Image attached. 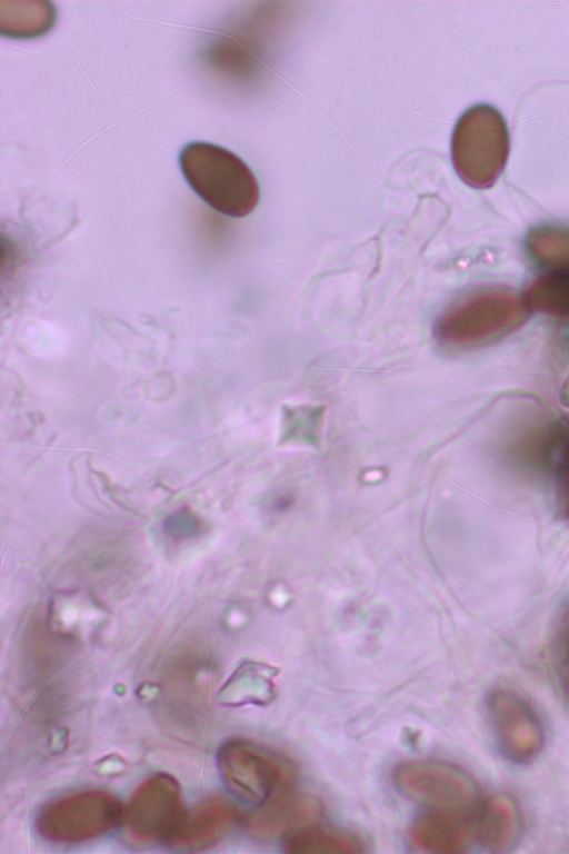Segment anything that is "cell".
<instances>
[{
    "instance_id": "cell-14",
    "label": "cell",
    "mask_w": 569,
    "mask_h": 854,
    "mask_svg": "<svg viewBox=\"0 0 569 854\" xmlns=\"http://www.w3.org/2000/svg\"><path fill=\"white\" fill-rule=\"evenodd\" d=\"M251 820V828L262 835H272L311 822L318 813L315 803L302 798H281Z\"/></svg>"
},
{
    "instance_id": "cell-20",
    "label": "cell",
    "mask_w": 569,
    "mask_h": 854,
    "mask_svg": "<svg viewBox=\"0 0 569 854\" xmlns=\"http://www.w3.org/2000/svg\"><path fill=\"white\" fill-rule=\"evenodd\" d=\"M563 638H565V643H566V646H567V649H568V654H569V614H568L567 619L565 622Z\"/></svg>"
},
{
    "instance_id": "cell-16",
    "label": "cell",
    "mask_w": 569,
    "mask_h": 854,
    "mask_svg": "<svg viewBox=\"0 0 569 854\" xmlns=\"http://www.w3.org/2000/svg\"><path fill=\"white\" fill-rule=\"evenodd\" d=\"M269 676L270 674L261 666H243L222 689V701L230 704L263 701L272 692Z\"/></svg>"
},
{
    "instance_id": "cell-12",
    "label": "cell",
    "mask_w": 569,
    "mask_h": 854,
    "mask_svg": "<svg viewBox=\"0 0 569 854\" xmlns=\"http://www.w3.org/2000/svg\"><path fill=\"white\" fill-rule=\"evenodd\" d=\"M56 22V10L48 1H0V32L4 37L29 39L47 33Z\"/></svg>"
},
{
    "instance_id": "cell-6",
    "label": "cell",
    "mask_w": 569,
    "mask_h": 854,
    "mask_svg": "<svg viewBox=\"0 0 569 854\" xmlns=\"http://www.w3.org/2000/svg\"><path fill=\"white\" fill-rule=\"evenodd\" d=\"M120 802L101 791H84L56 798L43 806L39 832L59 843H77L97 837L112 828L123 816Z\"/></svg>"
},
{
    "instance_id": "cell-2",
    "label": "cell",
    "mask_w": 569,
    "mask_h": 854,
    "mask_svg": "<svg viewBox=\"0 0 569 854\" xmlns=\"http://www.w3.org/2000/svg\"><path fill=\"white\" fill-rule=\"evenodd\" d=\"M525 318V305L510 290L486 288L451 305L438 318L435 332L443 344L468 347L499 337Z\"/></svg>"
},
{
    "instance_id": "cell-18",
    "label": "cell",
    "mask_w": 569,
    "mask_h": 854,
    "mask_svg": "<svg viewBox=\"0 0 569 854\" xmlns=\"http://www.w3.org/2000/svg\"><path fill=\"white\" fill-rule=\"evenodd\" d=\"M552 441L559 505L562 514L569 518V429L562 428L555 434Z\"/></svg>"
},
{
    "instance_id": "cell-9",
    "label": "cell",
    "mask_w": 569,
    "mask_h": 854,
    "mask_svg": "<svg viewBox=\"0 0 569 854\" xmlns=\"http://www.w3.org/2000/svg\"><path fill=\"white\" fill-rule=\"evenodd\" d=\"M479 817L436 812L420 818L413 826L417 846L432 853L451 854L465 851L478 838Z\"/></svg>"
},
{
    "instance_id": "cell-10",
    "label": "cell",
    "mask_w": 569,
    "mask_h": 854,
    "mask_svg": "<svg viewBox=\"0 0 569 854\" xmlns=\"http://www.w3.org/2000/svg\"><path fill=\"white\" fill-rule=\"evenodd\" d=\"M237 817V811L223 800L204 801L184 813L171 841L186 848L212 845L227 833Z\"/></svg>"
},
{
    "instance_id": "cell-13",
    "label": "cell",
    "mask_w": 569,
    "mask_h": 854,
    "mask_svg": "<svg viewBox=\"0 0 569 854\" xmlns=\"http://www.w3.org/2000/svg\"><path fill=\"white\" fill-rule=\"evenodd\" d=\"M525 301L530 309L569 319V269H550L527 288Z\"/></svg>"
},
{
    "instance_id": "cell-8",
    "label": "cell",
    "mask_w": 569,
    "mask_h": 854,
    "mask_svg": "<svg viewBox=\"0 0 569 854\" xmlns=\"http://www.w3.org/2000/svg\"><path fill=\"white\" fill-rule=\"evenodd\" d=\"M123 815L137 841L171 838L184 815L177 781L167 774L149 777L134 791Z\"/></svg>"
},
{
    "instance_id": "cell-3",
    "label": "cell",
    "mask_w": 569,
    "mask_h": 854,
    "mask_svg": "<svg viewBox=\"0 0 569 854\" xmlns=\"http://www.w3.org/2000/svg\"><path fill=\"white\" fill-rule=\"evenodd\" d=\"M499 115L487 106L466 111L451 139V157L459 177L473 188L492 183L505 161L507 135Z\"/></svg>"
},
{
    "instance_id": "cell-17",
    "label": "cell",
    "mask_w": 569,
    "mask_h": 854,
    "mask_svg": "<svg viewBox=\"0 0 569 854\" xmlns=\"http://www.w3.org/2000/svg\"><path fill=\"white\" fill-rule=\"evenodd\" d=\"M532 256L550 269H569V230L542 228L528 239Z\"/></svg>"
},
{
    "instance_id": "cell-4",
    "label": "cell",
    "mask_w": 569,
    "mask_h": 854,
    "mask_svg": "<svg viewBox=\"0 0 569 854\" xmlns=\"http://www.w3.org/2000/svg\"><path fill=\"white\" fill-rule=\"evenodd\" d=\"M397 785L436 812L479 817L486 800L463 769L441 762H411L396 771Z\"/></svg>"
},
{
    "instance_id": "cell-5",
    "label": "cell",
    "mask_w": 569,
    "mask_h": 854,
    "mask_svg": "<svg viewBox=\"0 0 569 854\" xmlns=\"http://www.w3.org/2000/svg\"><path fill=\"white\" fill-rule=\"evenodd\" d=\"M218 767L227 788L256 806L274 801L292 776L283 758L244 741L226 743L218 753Z\"/></svg>"
},
{
    "instance_id": "cell-11",
    "label": "cell",
    "mask_w": 569,
    "mask_h": 854,
    "mask_svg": "<svg viewBox=\"0 0 569 854\" xmlns=\"http://www.w3.org/2000/svg\"><path fill=\"white\" fill-rule=\"evenodd\" d=\"M520 815L512 798L496 795L486 800L479 818L478 840L499 852L511 846L520 832Z\"/></svg>"
},
{
    "instance_id": "cell-7",
    "label": "cell",
    "mask_w": 569,
    "mask_h": 854,
    "mask_svg": "<svg viewBox=\"0 0 569 854\" xmlns=\"http://www.w3.org/2000/svg\"><path fill=\"white\" fill-rule=\"evenodd\" d=\"M486 712L498 749L508 761L527 764L540 754L545 741L542 723L521 694L495 688L487 697Z\"/></svg>"
},
{
    "instance_id": "cell-1",
    "label": "cell",
    "mask_w": 569,
    "mask_h": 854,
    "mask_svg": "<svg viewBox=\"0 0 569 854\" xmlns=\"http://www.w3.org/2000/svg\"><path fill=\"white\" fill-rule=\"evenodd\" d=\"M179 163L191 189L220 214L240 218L256 208V177L230 150L210 142H190L181 150Z\"/></svg>"
},
{
    "instance_id": "cell-19",
    "label": "cell",
    "mask_w": 569,
    "mask_h": 854,
    "mask_svg": "<svg viewBox=\"0 0 569 854\" xmlns=\"http://www.w3.org/2000/svg\"><path fill=\"white\" fill-rule=\"evenodd\" d=\"M561 685L565 694L569 697V654L561 667Z\"/></svg>"
},
{
    "instance_id": "cell-15",
    "label": "cell",
    "mask_w": 569,
    "mask_h": 854,
    "mask_svg": "<svg viewBox=\"0 0 569 854\" xmlns=\"http://www.w3.org/2000/svg\"><path fill=\"white\" fill-rule=\"evenodd\" d=\"M287 851L298 854L356 853L359 842L351 835L331 830H309L292 835L287 842Z\"/></svg>"
}]
</instances>
